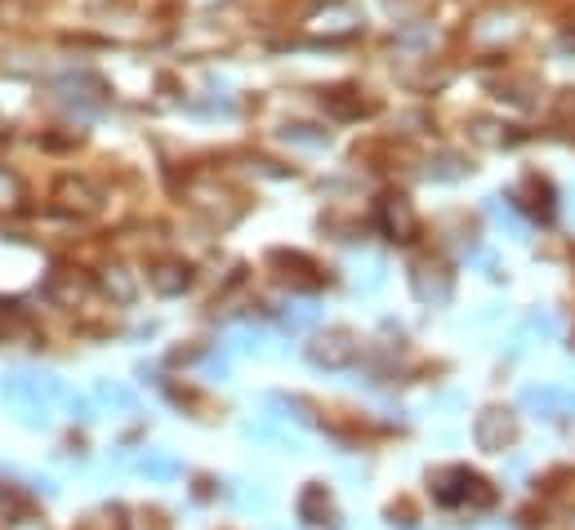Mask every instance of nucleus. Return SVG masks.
<instances>
[{
  "mask_svg": "<svg viewBox=\"0 0 575 530\" xmlns=\"http://www.w3.org/2000/svg\"><path fill=\"white\" fill-rule=\"evenodd\" d=\"M446 481H451V486H437V490H433V495H437L442 503H460V499H473V503H482V508H486V503L495 499V495L486 490V481H482V477H473V472H464V468L446 472Z\"/></svg>",
  "mask_w": 575,
  "mask_h": 530,
  "instance_id": "f257e3e1",
  "label": "nucleus"
},
{
  "mask_svg": "<svg viewBox=\"0 0 575 530\" xmlns=\"http://www.w3.org/2000/svg\"><path fill=\"white\" fill-rule=\"evenodd\" d=\"M526 406H535L539 415H575V393L566 388H526Z\"/></svg>",
  "mask_w": 575,
  "mask_h": 530,
  "instance_id": "f03ea898",
  "label": "nucleus"
},
{
  "mask_svg": "<svg viewBox=\"0 0 575 530\" xmlns=\"http://www.w3.org/2000/svg\"><path fill=\"white\" fill-rule=\"evenodd\" d=\"M477 441H482L486 450H504V446L513 441V424L504 419V410H486V415H482V424H477Z\"/></svg>",
  "mask_w": 575,
  "mask_h": 530,
  "instance_id": "7ed1b4c3",
  "label": "nucleus"
}]
</instances>
